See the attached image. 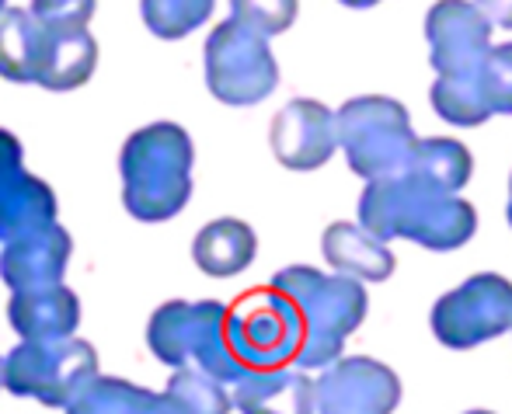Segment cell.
<instances>
[{"mask_svg": "<svg viewBox=\"0 0 512 414\" xmlns=\"http://www.w3.org/2000/svg\"><path fill=\"white\" fill-rule=\"evenodd\" d=\"M359 223L380 241L405 237L429 251H453L474 237L478 216L471 202L457 199V192H446L405 171L384 181H366V192L359 199Z\"/></svg>", "mask_w": 512, "mask_h": 414, "instance_id": "cell-1", "label": "cell"}, {"mask_svg": "<svg viewBox=\"0 0 512 414\" xmlns=\"http://www.w3.org/2000/svg\"><path fill=\"white\" fill-rule=\"evenodd\" d=\"M196 143L178 122H150L119 150L122 206L140 223L175 220L192 199Z\"/></svg>", "mask_w": 512, "mask_h": 414, "instance_id": "cell-2", "label": "cell"}, {"mask_svg": "<svg viewBox=\"0 0 512 414\" xmlns=\"http://www.w3.org/2000/svg\"><path fill=\"white\" fill-rule=\"evenodd\" d=\"M272 286L293 300L304 324V348H300V369H321L342 355V345L352 331L363 324L366 300L363 282L352 275H328L310 265H290L276 272Z\"/></svg>", "mask_w": 512, "mask_h": 414, "instance_id": "cell-3", "label": "cell"}, {"mask_svg": "<svg viewBox=\"0 0 512 414\" xmlns=\"http://www.w3.org/2000/svg\"><path fill=\"white\" fill-rule=\"evenodd\" d=\"M230 307L216 300H168L150 314L147 345L164 366H199L220 383H241L251 373L237 359L227 328Z\"/></svg>", "mask_w": 512, "mask_h": 414, "instance_id": "cell-4", "label": "cell"}, {"mask_svg": "<svg viewBox=\"0 0 512 414\" xmlns=\"http://www.w3.org/2000/svg\"><path fill=\"white\" fill-rule=\"evenodd\" d=\"M338 147L352 171L366 181L405 174L415 157L418 136L408 108L384 94H363L338 108Z\"/></svg>", "mask_w": 512, "mask_h": 414, "instance_id": "cell-5", "label": "cell"}, {"mask_svg": "<svg viewBox=\"0 0 512 414\" xmlns=\"http://www.w3.org/2000/svg\"><path fill=\"white\" fill-rule=\"evenodd\" d=\"M98 376L95 345L77 334L53 341H21L4 355V390L32 397L46 408H70L77 394Z\"/></svg>", "mask_w": 512, "mask_h": 414, "instance_id": "cell-6", "label": "cell"}, {"mask_svg": "<svg viewBox=\"0 0 512 414\" xmlns=\"http://www.w3.org/2000/svg\"><path fill=\"white\" fill-rule=\"evenodd\" d=\"M206 87L223 105H258L279 87V63L265 35L227 18L206 35L203 46Z\"/></svg>", "mask_w": 512, "mask_h": 414, "instance_id": "cell-7", "label": "cell"}, {"mask_svg": "<svg viewBox=\"0 0 512 414\" xmlns=\"http://www.w3.org/2000/svg\"><path fill=\"white\" fill-rule=\"evenodd\" d=\"M230 345L237 359L255 373V369H283L297 366L300 348H304V324L286 293L276 286L251 289L230 307L227 317Z\"/></svg>", "mask_w": 512, "mask_h": 414, "instance_id": "cell-8", "label": "cell"}, {"mask_svg": "<svg viewBox=\"0 0 512 414\" xmlns=\"http://www.w3.org/2000/svg\"><path fill=\"white\" fill-rule=\"evenodd\" d=\"M512 328V282L495 272L471 275L464 286L439 296L432 331L446 348H474Z\"/></svg>", "mask_w": 512, "mask_h": 414, "instance_id": "cell-9", "label": "cell"}, {"mask_svg": "<svg viewBox=\"0 0 512 414\" xmlns=\"http://www.w3.org/2000/svg\"><path fill=\"white\" fill-rule=\"evenodd\" d=\"M492 21L474 0H436L425 14V42L436 77H464L492 49Z\"/></svg>", "mask_w": 512, "mask_h": 414, "instance_id": "cell-10", "label": "cell"}, {"mask_svg": "<svg viewBox=\"0 0 512 414\" xmlns=\"http://www.w3.org/2000/svg\"><path fill=\"white\" fill-rule=\"evenodd\" d=\"M56 223V192L25 167V147L11 129H0V244Z\"/></svg>", "mask_w": 512, "mask_h": 414, "instance_id": "cell-11", "label": "cell"}, {"mask_svg": "<svg viewBox=\"0 0 512 414\" xmlns=\"http://www.w3.org/2000/svg\"><path fill=\"white\" fill-rule=\"evenodd\" d=\"M401 401V380L391 366L366 355L335 362L317 376L321 414H391Z\"/></svg>", "mask_w": 512, "mask_h": 414, "instance_id": "cell-12", "label": "cell"}, {"mask_svg": "<svg viewBox=\"0 0 512 414\" xmlns=\"http://www.w3.org/2000/svg\"><path fill=\"white\" fill-rule=\"evenodd\" d=\"M269 147L290 171H317L338 150V115L314 98L286 101L272 119Z\"/></svg>", "mask_w": 512, "mask_h": 414, "instance_id": "cell-13", "label": "cell"}, {"mask_svg": "<svg viewBox=\"0 0 512 414\" xmlns=\"http://www.w3.org/2000/svg\"><path fill=\"white\" fill-rule=\"evenodd\" d=\"M70 254H74V241L67 230L60 223H46L0 248V279L7 282L11 293L60 286Z\"/></svg>", "mask_w": 512, "mask_h": 414, "instance_id": "cell-14", "label": "cell"}, {"mask_svg": "<svg viewBox=\"0 0 512 414\" xmlns=\"http://www.w3.org/2000/svg\"><path fill=\"white\" fill-rule=\"evenodd\" d=\"M234 408L241 414H314L317 380L300 369H255L234 383Z\"/></svg>", "mask_w": 512, "mask_h": 414, "instance_id": "cell-15", "label": "cell"}, {"mask_svg": "<svg viewBox=\"0 0 512 414\" xmlns=\"http://www.w3.org/2000/svg\"><path fill=\"white\" fill-rule=\"evenodd\" d=\"M7 321L21 341H53L70 338L81 324V300L74 289L49 286L28 289V293H11L7 303Z\"/></svg>", "mask_w": 512, "mask_h": 414, "instance_id": "cell-16", "label": "cell"}, {"mask_svg": "<svg viewBox=\"0 0 512 414\" xmlns=\"http://www.w3.org/2000/svg\"><path fill=\"white\" fill-rule=\"evenodd\" d=\"M324 261L335 268L338 275H352L359 282H384L394 272V254L380 241L377 234L363 227V223H331L321 237Z\"/></svg>", "mask_w": 512, "mask_h": 414, "instance_id": "cell-17", "label": "cell"}, {"mask_svg": "<svg viewBox=\"0 0 512 414\" xmlns=\"http://www.w3.org/2000/svg\"><path fill=\"white\" fill-rule=\"evenodd\" d=\"M258 254V234L251 223L237 216L209 220L192 241V261L209 279H234L244 268H251Z\"/></svg>", "mask_w": 512, "mask_h": 414, "instance_id": "cell-18", "label": "cell"}, {"mask_svg": "<svg viewBox=\"0 0 512 414\" xmlns=\"http://www.w3.org/2000/svg\"><path fill=\"white\" fill-rule=\"evenodd\" d=\"M49 28L28 7H7L0 14V77L11 84H35L46 56Z\"/></svg>", "mask_w": 512, "mask_h": 414, "instance_id": "cell-19", "label": "cell"}, {"mask_svg": "<svg viewBox=\"0 0 512 414\" xmlns=\"http://www.w3.org/2000/svg\"><path fill=\"white\" fill-rule=\"evenodd\" d=\"M98 42L91 32H49L42 56L39 87L46 91H77L95 77Z\"/></svg>", "mask_w": 512, "mask_h": 414, "instance_id": "cell-20", "label": "cell"}, {"mask_svg": "<svg viewBox=\"0 0 512 414\" xmlns=\"http://www.w3.org/2000/svg\"><path fill=\"white\" fill-rule=\"evenodd\" d=\"M154 390L136 387L122 376H102L98 373L81 394L70 401L67 414H154L157 408Z\"/></svg>", "mask_w": 512, "mask_h": 414, "instance_id": "cell-21", "label": "cell"}, {"mask_svg": "<svg viewBox=\"0 0 512 414\" xmlns=\"http://www.w3.org/2000/svg\"><path fill=\"white\" fill-rule=\"evenodd\" d=\"M408 171L425 181H432V185L446 188V192H460V188L471 181L474 161H471V154H467L464 143L436 136V140H418Z\"/></svg>", "mask_w": 512, "mask_h": 414, "instance_id": "cell-22", "label": "cell"}, {"mask_svg": "<svg viewBox=\"0 0 512 414\" xmlns=\"http://www.w3.org/2000/svg\"><path fill=\"white\" fill-rule=\"evenodd\" d=\"M216 0H140V18L150 35L164 42H178L203 28L213 14Z\"/></svg>", "mask_w": 512, "mask_h": 414, "instance_id": "cell-23", "label": "cell"}, {"mask_svg": "<svg viewBox=\"0 0 512 414\" xmlns=\"http://www.w3.org/2000/svg\"><path fill=\"white\" fill-rule=\"evenodd\" d=\"M432 108L453 126H481L492 119L485 98H481L474 74L464 77H436L432 84Z\"/></svg>", "mask_w": 512, "mask_h": 414, "instance_id": "cell-24", "label": "cell"}, {"mask_svg": "<svg viewBox=\"0 0 512 414\" xmlns=\"http://www.w3.org/2000/svg\"><path fill=\"white\" fill-rule=\"evenodd\" d=\"M474 74L481 98H485L492 115H512V42H499L488 49V56L481 60Z\"/></svg>", "mask_w": 512, "mask_h": 414, "instance_id": "cell-25", "label": "cell"}, {"mask_svg": "<svg viewBox=\"0 0 512 414\" xmlns=\"http://www.w3.org/2000/svg\"><path fill=\"white\" fill-rule=\"evenodd\" d=\"M297 14H300V0H230V18L255 28L265 39L293 28Z\"/></svg>", "mask_w": 512, "mask_h": 414, "instance_id": "cell-26", "label": "cell"}, {"mask_svg": "<svg viewBox=\"0 0 512 414\" xmlns=\"http://www.w3.org/2000/svg\"><path fill=\"white\" fill-rule=\"evenodd\" d=\"M28 11L49 28V32H88L98 11V0H32Z\"/></svg>", "mask_w": 512, "mask_h": 414, "instance_id": "cell-27", "label": "cell"}, {"mask_svg": "<svg viewBox=\"0 0 512 414\" xmlns=\"http://www.w3.org/2000/svg\"><path fill=\"white\" fill-rule=\"evenodd\" d=\"M474 4L481 7V14H485L495 28L512 32V0H474Z\"/></svg>", "mask_w": 512, "mask_h": 414, "instance_id": "cell-28", "label": "cell"}, {"mask_svg": "<svg viewBox=\"0 0 512 414\" xmlns=\"http://www.w3.org/2000/svg\"><path fill=\"white\" fill-rule=\"evenodd\" d=\"M338 4H345V7H373V4H380V0H338Z\"/></svg>", "mask_w": 512, "mask_h": 414, "instance_id": "cell-29", "label": "cell"}, {"mask_svg": "<svg viewBox=\"0 0 512 414\" xmlns=\"http://www.w3.org/2000/svg\"><path fill=\"white\" fill-rule=\"evenodd\" d=\"M509 227H512V178H509Z\"/></svg>", "mask_w": 512, "mask_h": 414, "instance_id": "cell-30", "label": "cell"}, {"mask_svg": "<svg viewBox=\"0 0 512 414\" xmlns=\"http://www.w3.org/2000/svg\"><path fill=\"white\" fill-rule=\"evenodd\" d=\"M0 387H4V359H0Z\"/></svg>", "mask_w": 512, "mask_h": 414, "instance_id": "cell-31", "label": "cell"}, {"mask_svg": "<svg viewBox=\"0 0 512 414\" xmlns=\"http://www.w3.org/2000/svg\"><path fill=\"white\" fill-rule=\"evenodd\" d=\"M7 11V0H0V14H4Z\"/></svg>", "mask_w": 512, "mask_h": 414, "instance_id": "cell-32", "label": "cell"}, {"mask_svg": "<svg viewBox=\"0 0 512 414\" xmlns=\"http://www.w3.org/2000/svg\"><path fill=\"white\" fill-rule=\"evenodd\" d=\"M471 414H492V411H471Z\"/></svg>", "mask_w": 512, "mask_h": 414, "instance_id": "cell-33", "label": "cell"}]
</instances>
